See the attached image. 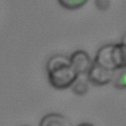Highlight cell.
I'll return each mask as SVG.
<instances>
[{
	"mask_svg": "<svg viewBox=\"0 0 126 126\" xmlns=\"http://www.w3.org/2000/svg\"><path fill=\"white\" fill-rule=\"evenodd\" d=\"M46 67L49 83L57 90L71 87L79 76L72 66L69 57L63 55H56L50 57Z\"/></svg>",
	"mask_w": 126,
	"mask_h": 126,
	"instance_id": "obj_1",
	"label": "cell"
},
{
	"mask_svg": "<svg viewBox=\"0 0 126 126\" xmlns=\"http://www.w3.org/2000/svg\"><path fill=\"white\" fill-rule=\"evenodd\" d=\"M93 62L113 71L126 68V46L122 42L119 44L105 45L98 50Z\"/></svg>",
	"mask_w": 126,
	"mask_h": 126,
	"instance_id": "obj_2",
	"label": "cell"
},
{
	"mask_svg": "<svg viewBox=\"0 0 126 126\" xmlns=\"http://www.w3.org/2000/svg\"><path fill=\"white\" fill-rule=\"evenodd\" d=\"M115 72L105 69L93 62L87 72L88 81L93 85L104 86L112 81Z\"/></svg>",
	"mask_w": 126,
	"mask_h": 126,
	"instance_id": "obj_3",
	"label": "cell"
},
{
	"mask_svg": "<svg viewBox=\"0 0 126 126\" xmlns=\"http://www.w3.org/2000/svg\"><path fill=\"white\" fill-rule=\"evenodd\" d=\"M72 66L79 75H84L88 71L92 64L90 56L83 50L75 51L69 57Z\"/></svg>",
	"mask_w": 126,
	"mask_h": 126,
	"instance_id": "obj_4",
	"label": "cell"
},
{
	"mask_svg": "<svg viewBox=\"0 0 126 126\" xmlns=\"http://www.w3.org/2000/svg\"><path fill=\"white\" fill-rule=\"evenodd\" d=\"M69 124V120L63 115L59 113H49L42 119L40 126H68Z\"/></svg>",
	"mask_w": 126,
	"mask_h": 126,
	"instance_id": "obj_5",
	"label": "cell"
},
{
	"mask_svg": "<svg viewBox=\"0 0 126 126\" xmlns=\"http://www.w3.org/2000/svg\"><path fill=\"white\" fill-rule=\"evenodd\" d=\"M72 91L77 95H84L88 91L89 86L88 84V79L83 78V76L78 77L76 81L71 86Z\"/></svg>",
	"mask_w": 126,
	"mask_h": 126,
	"instance_id": "obj_6",
	"label": "cell"
},
{
	"mask_svg": "<svg viewBox=\"0 0 126 126\" xmlns=\"http://www.w3.org/2000/svg\"><path fill=\"white\" fill-rule=\"evenodd\" d=\"M61 6L68 10L80 8L88 1V0H57Z\"/></svg>",
	"mask_w": 126,
	"mask_h": 126,
	"instance_id": "obj_7",
	"label": "cell"
},
{
	"mask_svg": "<svg viewBox=\"0 0 126 126\" xmlns=\"http://www.w3.org/2000/svg\"><path fill=\"white\" fill-rule=\"evenodd\" d=\"M113 86L119 90L126 89V70H123L115 74L113 80Z\"/></svg>",
	"mask_w": 126,
	"mask_h": 126,
	"instance_id": "obj_8",
	"label": "cell"
},
{
	"mask_svg": "<svg viewBox=\"0 0 126 126\" xmlns=\"http://www.w3.org/2000/svg\"><path fill=\"white\" fill-rule=\"evenodd\" d=\"M96 6L98 10L105 11L107 10L110 5V0H94Z\"/></svg>",
	"mask_w": 126,
	"mask_h": 126,
	"instance_id": "obj_9",
	"label": "cell"
},
{
	"mask_svg": "<svg viewBox=\"0 0 126 126\" xmlns=\"http://www.w3.org/2000/svg\"><path fill=\"white\" fill-rule=\"evenodd\" d=\"M122 42L126 46V33L124 35L123 39H122Z\"/></svg>",
	"mask_w": 126,
	"mask_h": 126,
	"instance_id": "obj_10",
	"label": "cell"
}]
</instances>
